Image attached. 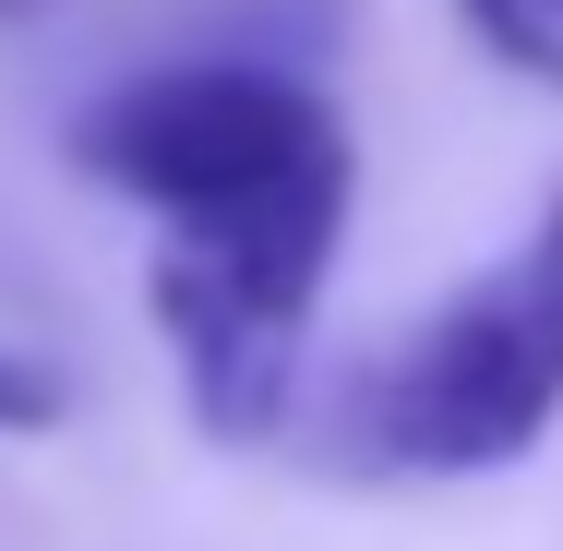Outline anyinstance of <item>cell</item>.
Listing matches in <instances>:
<instances>
[{
    "label": "cell",
    "instance_id": "cell-1",
    "mask_svg": "<svg viewBox=\"0 0 563 551\" xmlns=\"http://www.w3.org/2000/svg\"><path fill=\"white\" fill-rule=\"evenodd\" d=\"M563 420V192L504 264L444 288L396 348H372L324 408V467L347 480H492Z\"/></svg>",
    "mask_w": 563,
    "mask_h": 551
},
{
    "label": "cell",
    "instance_id": "cell-2",
    "mask_svg": "<svg viewBox=\"0 0 563 551\" xmlns=\"http://www.w3.org/2000/svg\"><path fill=\"white\" fill-rule=\"evenodd\" d=\"M73 168L156 228L252 217L300 192H360V144L324 85L276 60H156L73 120Z\"/></svg>",
    "mask_w": 563,
    "mask_h": 551
},
{
    "label": "cell",
    "instance_id": "cell-3",
    "mask_svg": "<svg viewBox=\"0 0 563 551\" xmlns=\"http://www.w3.org/2000/svg\"><path fill=\"white\" fill-rule=\"evenodd\" d=\"M360 192H300V205H252V217L156 228L144 264V312L168 335V372L192 396V420L217 443H276L300 408V335L324 312V276L347 252Z\"/></svg>",
    "mask_w": 563,
    "mask_h": 551
},
{
    "label": "cell",
    "instance_id": "cell-4",
    "mask_svg": "<svg viewBox=\"0 0 563 551\" xmlns=\"http://www.w3.org/2000/svg\"><path fill=\"white\" fill-rule=\"evenodd\" d=\"M455 24L479 36V60H504L516 85L563 97V0H455Z\"/></svg>",
    "mask_w": 563,
    "mask_h": 551
},
{
    "label": "cell",
    "instance_id": "cell-5",
    "mask_svg": "<svg viewBox=\"0 0 563 551\" xmlns=\"http://www.w3.org/2000/svg\"><path fill=\"white\" fill-rule=\"evenodd\" d=\"M48 420H60V384H48L36 360L0 348V432H48Z\"/></svg>",
    "mask_w": 563,
    "mask_h": 551
},
{
    "label": "cell",
    "instance_id": "cell-6",
    "mask_svg": "<svg viewBox=\"0 0 563 551\" xmlns=\"http://www.w3.org/2000/svg\"><path fill=\"white\" fill-rule=\"evenodd\" d=\"M36 12H48V0H0V24H36Z\"/></svg>",
    "mask_w": 563,
    "mask_h": 551
}]
</instances>
